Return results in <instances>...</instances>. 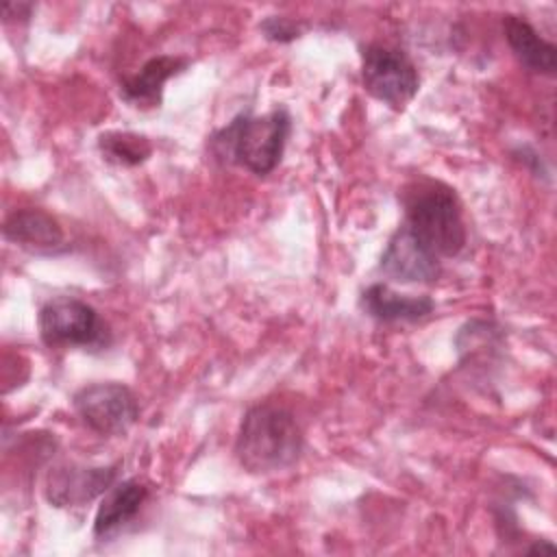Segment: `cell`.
Wrapping results in <instances>:
<instances>
[{
  "label": "cell",
  "mask_w": 557,
  "mask_h": 557,
  "mask_svg": "<svg viewBox=\"0 0 557 557\" xmlns=\"http://www.w3.org/2000/svg\"><path fill=\"white\" fill-rule=\"evenodd\" d=\"M361 83L372 98L398 111L418 94L420 74L403 50L370 44L361 50Z\"/></svg>",
  "instance_id": "cell-5"
},
{
  "label": "cell",
  "mask_w": 557,
  "mask_h": 557,
  "mask_svg": "<svg viewBox=\"0 0 557 557\" xmlns=\"http://www.w3.org/2000/svg\"><path fill=\"white\" fill-rule=\"evenodd\" d=\"M81 422L98 435H124L139 418V403L124 383H91L72 396Z\"/></svg>",
  "instance_id": "cell-6"
},
{
  "label": "cell",
  "mask_w": 557,
  "mask_h": 557,
  "mask_svg": "<svg viewBox=\"0 0 557 557\" xmlns=\"http://www.w3.org/2000/svg\"><path fill=\"white\" fill-rule=\"evenodd\" d=\"M189 65L187 57L157 54L150 57L135 74L124 76L120 83V96L137 109L159 107L163 100V85L181 74Z\"/></svg>",
  "instance_id": "cell-10"
},
{
  "label": "cell",
  "mask_w": 557,
  "mask_h": 557,
  "mask_svg": "<svg viewBox=\"0 0 557 557\" xmlns=\"http://www.w3.org/2000/svg\"><path fill=\"white\" fill-rule=\"evenodd\" d=\"M305 446L294 413L274 403L252 405L235 437V457L246 472L270 474L294 466Z\"/></svg>",
  "instance_id": "cell-1"
},
{
  "label": "cell",
  "mask_w": 557,
  "mask_h": 557,
  "mask_svg": "<svg viewBox=\"0 0 557 557\" xmlns=\"http://www.w3.org/2000/svg\"><path fill=\"white\" fill-rule=\"evenodd\" d=\"M381 272L398 283H433L442 272L435 257L405 224H400L381 255Z\"/></svg>",
  "instance_id": "cell-8"
},
{
  "label": "cell",
  "mask_w": 557,
  "mask_h": 557,
  "mask_svg": "<svg viewBox=\"0 0 557 557\" xmlns=\"http://www.w3.org/2000/svg\"><path fill=\"white\" fill-rule=\"evenodd\" d=\"M117 468L113 466H83V463H61L48 472L46 498L52 507H83L94 498L102 496L115 481Z\"/></svg>",
  "instance_id": "cell-7"
},
{
  "label": "cell",
  "mask_w": 557,
  "mask_h": 557,
  "mask_svg": "<svg viewBox=\"0 0 557 557\" xmlns=\"http://www.w3.org/2000/svg\"><path fill=\"white\" fill-rule=\"evenodd\" d=\"M503 30L513 57L524 70L546 76L555 74L557 48L546 41L524 17L513 13L503 15Z\"/></svg>",
  "instance_id": "cell-13"
},
{
  "label": "cell",
  "mask_w": 557,
  "mask_h": 557,
  "mask_svg": "<svg viewBox=\"0 0 557 557\" xmlns=\"http://www.w3.org/2000/svg\"><path fill=\"white\" fill-rule=\"evenodd\" d=\"M259 30L268 41H276V44H289V41L298 39L302 33L298 22L283 17V15H268L259 24Z\"/></svg>",
  "instance_id": "cell-15"
},
{
  "label": "cell",
  "mask_w": 557,
  "mask_h": 557,
  "mask_svg": "<svg viewBox=\"0 0 557 557\" xmlns=\"http://www.w3.org/2000/svg\"><path fill=\"white\" fill-rule=\"evenodd\" d=\"M2 233L15 246L35 255H57L65 250V235L54 215L44 209H15L7 215Z\"/></svg>",
  "instance_id": "cell-9"
},
{
  "label": "cell",
  "mask_w": 557,
  "mask_h": 557,
  "mask_svg": "<svg viewBox=\"0 0 557 557\" xmlns=\"http://www.w3.org/2000/svg\"><path fill=\"white\" fill-rule=\"evenodd\" d=\"M555 550V546L550 544V542H535L531 548H529V553H553Z\"/></svg>",
  "instance_id": "cell-16"
},
{
  "label": "cell",
  "mask_w": 557,
  "mask_h": 557,
  "mask_svg": "<svg viewBox=\"0 0 557 557\" xmlns=\"http://www.w3.org/2000/svg\"><path fill=\"white\" fill-rule=\"evenodd\" d=\"M39 337L48 348L102 350L111 344L109 324L85 300L57 296L41 305L37 315Z\"/></svg>",
  "instance_id": "cell-4"
},
{
  "label": "cell",
  "mask_w": 557,
  "mask_h": 557,
  "mask_svg": "<svg viewBox=\"0 0 557 557\" xmlns=\"http://www.w3.org/2000/svg\"><path fill=\"white\" fill-rule=\"evenodd\" d=\"M98 150L109 163L135 168L148 161V157L152 154V144L146 135H137L131 131H107L98 137Z\"/></svg>",
  "instance_id": "cell-14"
},
{
  "label": "cell",
  "mask_w": 557,
  "mask_h": 557,
  "mask_svg": "<svg viewBox=\"0 0 557 557\" xmlns=\"http://www.w3.org/2000/svg\"><path fill=\"white\" fill-rule=\"evenodd\" d=\"M403 224L440 259L457 257L468 239L459 198L444 183H418L405 198Z\"/></svg>",
  "instance_id": "cell-3"
},
{
  "label": "cell",
  "mask_w": 557,
  "mask_h": 557,
  "mask_svg": "<svg viewBox=\"0 0 557 557\" xmlns=\"http://www.w3.org/2000/svg\"><path fill=\"white\" fill-rule=\"evenodd\" d=\"M289 133L292 117L283 107L265 115L239 113L209 137V148L215 159L265 176L281 163Z\"/></svg>",
  "instance_id": "cell-2"
},
{
  "label": "cell",
  "mask_w": 557,
  "mask_h": 557,
  "mask_svg": "<svg viewBox=\"0 0 557 557\" xmlns=\"http://www.w3.org/2000/svg\"><path fill=\"white\" fill-rule=\"evenodd\" d=\"M148 498V487L139 479H124L115 481L104 494L102 503L98 505L94 518V535L104 540L113 535L117 529L128 524L141 509Z\"/></svg>",
  "instance_id": "cell-12"
},
{
  "label": "cell",
  "mask_w": 557,
  "mask_h": 557,
  "mask_svg": "<svg viewBox=\"0 0 557 557\" xmlns=\"http://www.w3.org/2000/svg\"><path fill=\"white\" fill-rule=\"evenodd\" d=\"M359 307L366 315L392 324L422 320L435 309V302L431 296L400 294L394 292L387 283H372L361 292Z\"/></svg>",
  "instance_id": "cell-11"
}]
</instances>
